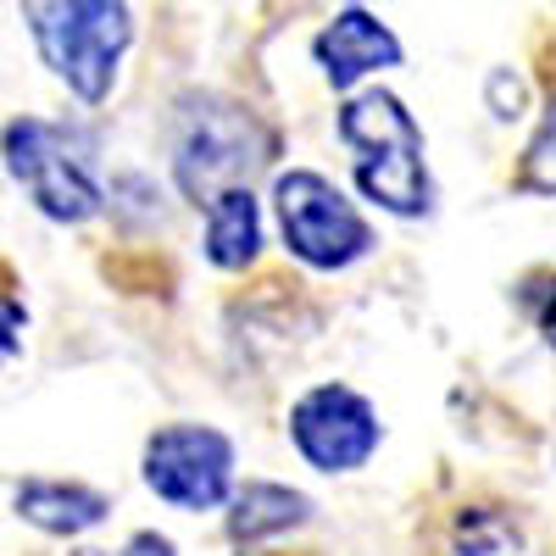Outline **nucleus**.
Listing matches in <instances>:
<instances>
[{"label": "nucleus", "mask_w": 556, "mask_h": 556, "mask_svg": "<svg viewBox=\"0 0 556 556\" xmlns=\"http://www.w3.org/2000/svg\"><path fill=\"white\" fill-rule=\"evenodd\" d=\"M23 23L39 45V62L51 67L84 106L112 96V78L134 45L128 0H17Z\"/></svg>", "instance_id": "nucleus-1"}, {"label": "nucleus", "mask_w": 556, "mask_h": 556, "mask_svg": "<svg viewBox=\"0 0 556 556\" xmlns=\"http://www.w3.org/2000/svg\"><path fill=\"white\" fill-rule=\"evenodd\" d=\"M340 139L351 146V167L362 195L395 212V217H424L434 190H429V167H424V128L412 123V112L384 96V89H367V96L345 101L340 112Z\"/></svg>", "instance_id": "nucleus-2"}, {"label": "nucleus", "mask_w": 556, "mask_h": 556, "mask_svg": "<svg viewBox=\"0 0 556 556\" xmlns=\"http://www.w3.org/2000/svg\"><path fill=\"white\" fill-rule=\"evenodd\" d=\"M0 156H7V173L51 223H89L106 201L96 173V146H89L84 128L51 117H17L0 134Z\"/></svg>", "instance_id": "nucleus-3"}, {"label": "nucleus", "mask_w": 556, "mask_h": 556, "mask_svg": "<svg viewBox=\"0 0 556 556\" xmlns=\"http://www.w3.org/2000/svg\"><path fill=\"white\" fill-rule=\"evenodd\" d=\"M267 162V139L251 123V112L228 106V101H184L178 112V139H173V173L178 190L195 206L235 190L251 178V167Z\"/></svg>", "instance_id": "nucleus-4"}, {"label": "nucleus", "mask_w": 556, "mask_h": 556, "mask_svg": "<svg viewBox=\"0 0 556 556\" xmlns=\"http://www.w3.org/2000/svg\"><path fill=\"white\" fill-rule=\"evenodd\" d=\"M273 206H278V228H285V245L323 273H340L351 262H362L374 251V228L367 217L334 190L323 173H278L273 184Z\"/></svg>", "instance_id": "nucleus-5"}, {"label": "nucleus", "mask_w": 556, "mask_h": 556, "mask_svg": "<svg viewBox=\"0 0 556 556\" xmlns=\"http://www.w3.org/2000/svg\"><path fill=\"white\" fill-rule=\"evenodd\" d=\"M146 484L178 513H212L235 490V445L206 424H167L146 440Z\"/></svg>", "instance_id": "nucleus-6"}, {"label": "nucleus", "mask_w": 556, "mask_h": 556, "mask_svg": "<svg viewBox=\"0 0 556 556\" xmlns=\"http://www.w3.org/2000/svg\"><path fill=\"white\" fill-rule=\"evenodd\" d=\"M290 434L317 473H351L379 451V412L351 384H317L295 401Z\"/></svg>", "instance_id": "nucleus-7"}, {"label": "nucleus", "mask_w": 556, "mask_h": 556, "mask_svg": "<svg viewBox=\"0 0 556 556\" xmlns=\"http://www.w3.org/2000/svg\"><path fill=\"white\" fill-rule=\"evenodd\" d=\"M317 67L329 73L334 89H351L356 78L367 73H384L401 62V39L379 23V17H367V12H340L329 28L317 34Z\"/></svg>", "instance_id": "nucleus-8"}, {"label": "nucleus", "mask_w": 556, "mask_h": 556, "mask_svg": "<svg viewBox=\"0 0 556 556\" xmlns=\"http://www.w3.org/2000/svg\"><path fill=\"white\" fill-rule=\"evenodd\" d=\"M112 501L89 484H67V479H23L17 484V518L34 523L39 534H56V540H73V534H89L96 523H106Z\"/></svg>", "instance_id": "nucleus-9"}, {"label": "nucleus", "mask_w": 556, "mask_h": 556, "mask_svg": "<svg viewBox=\"0 0 556 556\" xmlns=\"http://www.w3.org/2000/svg\"><path fill=\"white\" fill-rule=\"evenodd\" d=\"M262 251V212H256V195L245 190V184H235V190H223L206 201V256L217 267H251Z\"/></svg>", "instance_id": "nucleus-10"}, {"label": "nucleus", "mask_w": 556, "mask_h": 556, "mask_svg": "<svg viewBox=\"0 0 556 556\" xmlns=\"http://www.w3.org/2000/svg\"><path fill=\"white\" fill-rule=\"evenodd\" d=\"M312 501L290 484H245L228 506V534L235 545H256V540H273V534H290L295 523H306Z\"/></svg>", "instance_id": "nucleus-11"}, {"label": "nucleus", "mask_w": 556, "mask_h": 556, "mask_svg": "<svg viewBox=\"0 0 556 556\" xmlns=\"http://www.w3.org/2000/svg\"><path fill=\"white\" fill-rule=\"evenodd\" d=\"M523 184H529V190H545V195H556V96H551V106H545V123H540L534 146H529V156H523Z\"/></svg>", "instance_id": "nucleus-12"}, {"label": "nucleus", "mask_w": 556, "mask_h": 556, "mask_svg": "<svg viewBox=\"0 0 556 556\" xmlns=\"http://www.w3.org/2000/svg\"><path fill=\"white\" fill-rule=\"evenodd\" d=\"M23 329H28V306L12 290H0V367L23 351Z\"/></svg>", "instance_id": "nucleus-13"}, {"label": "nucleus", "mask_w": 556, "mask_h": 556, "mask_svg": "<svg viewBox=\"0 0 556 556\" xmlns=\"http://www.w3.org/2000/svg\"><path fill=\"white\" fill-rule=\"evenodd\" d=\"M123 556H173V540L167 534H134Z\"/></svg>", "instance_id": "nucleus-14"}, {"label": "nucleus", "mask_w": 556, "mask_h": 556, "mask_svg": "<svg viewBox=\"0 0 556 556\" xmlns=\"http://www.w3.org/2000/svg\"><path fill=\"white\" fill-rule=\"evenodd\" d=\"M540 334L556 345V278H551V290H545V301H540Z\"/></svg>", "instance_id": "nucleus-15"}]
</instances>
